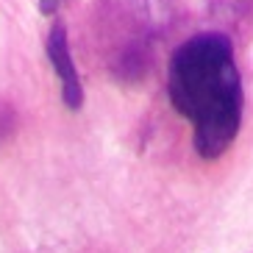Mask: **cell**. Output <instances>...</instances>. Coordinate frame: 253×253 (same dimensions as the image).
I'll return each mask as SVG.
<instances>
[{"label": "cell", "instance_id": "1", "mask_svg": "<svg viewBox=\"0 0 253 253\" xmlns=\"http://www.w3.org/2000/svg\"><path fill=\"white\" fill-rule=\"evenodd\" d=\"M175 112L195 128V148L217 159L231 148L242 123V81L234 47L223 34H198L175 50L167 75Z\"/></svg>", "mask_w": 253, "mask_h": 253}, {"label": "cell", "instance_id": "2", "mask_svg": "<svg viewBox=\"0 0 253 253\" xmlns=\"http://www.w3.org/2000/svg\"><path fill=\"white\" fill-rule=\"evenodd\" d=\"M47 59H50L53 70L61 81V95L64 103L70 109H81L84 103V89H81V78L75 70V59L70 53V39H67V28L61 23H56L47 34Z\"/></svg>", "mask_w": 253, "mask_h": 253}]
</instances>
